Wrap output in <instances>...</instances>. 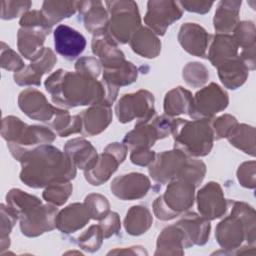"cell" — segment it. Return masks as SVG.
<instances>
[{"label":"cell","instance_id":"46","mask_svg":"<svg viewBox=\"0 0 256 256\" xmlns=\"http://www.w3.org/2000/svg\"><path fill=\"white\" fill-rule=\"evenodd\" d=\"M19 24L21 27H41L48 30L52 29V26L47 22L42 12L38 10L26 12L21 17Z\"/></svg>","mask_w":256,"mask_h":256},{"label":"cell","instance_id":"24","mask_svg":"<svg viewBox=\"0 0 256 256\" xmlns=\"http://www.w3.org/2000/svg\"><path fill=\"white\" fill-rule=\"evenodd\" d=\"M91 216L85 203H73L64 208L56 216V227L63 233H71L81 229Z\"/></svg>","mask_w":256,"mask_h":256},{"label":"cell","instance_id":"22","mask_svg":"<svg viewBox=\"0 0 256 256\" xmlns=\"http://www.w3.org/2000/svg\"><path fill=\"white\" fill-rule=\"evenodd\" d=\"M51 30L41 27H22L18 31L17 46L20 53L31 61L39 58L43 51V43Z\"/></svg>","mask_w":256,"mask_h":256},{"label":"cell","instance_id":"12","mask_svg":"<svg viewBox=\"0 0 256 256\" xmlns=\"http://www.w3.org/2000/svg\"><path fill=\"white\" fill-rule=\"evenodd\" d=\"M126 153L127 147L125 144H109L105 148L104 152L98 156L94 167L88 171H84L86 180L94 186H98L106 182L117 170L119 164L124 161Z\"/></svg>","mask_w":256,"mask_h":256},{"label":"cell","instance_id":"28","mask_svg":"<svg viewBox=\"0 0 256 256\" xmlns=\"http://www.w3.org/2000/svg\"><path fill=\"white\" fill-rule=\"evenodd\" d=\"M79 13L83 17L85 28L92 33H96L106 28L109 18L103 3L100 1L79 2Z\"/></svg>","mask_w":256,"mask_h":256},{"label":"cell","instance_id":"19","mask_svg":"<svg viewBox=\"0 0 256 256\" xmlns=\"http://www.w3.org/2000/svg\"><path fill=\"white\" fill-rule=\"evenodd\" d=\"M184 235V246L203 245L207 242L210 234V222L203 216L196 213H188L184 215L177 223H175Z\"/></svg>","mask_w":256,"mask_h":256},{"label":"cell","instance_id":"38","mask_svg":"<svg viewBox=\"0 0 256 256\" xmlns=\"http://www.w3.org/2000/svg\"><path fill=\"white\" fill-rule=\"evenodd\" d=\"M72 193V185L69 181L54 182L47 186L43 192V198L55 206L63 205Z\"/></svg>","mask_w":256,"mask_h":256},{"label":"cell","instance_id":"45","mask_svg":"<svg viewBox=\"0 0 256 256\" xmlns=\"http://www.w3.org/2000/svg\"><path fill=\"white\" fill-rule=\"evenodd\" d=\"M237 120L235 117L225 114L223 116L218 117L211 123V127L214 134V139L219 140L221 138H224L229 135V133L232 131V129L237 125Z\"/></svg>","mask_w":256,"mask_h":256},{"label":"cell","instance_id":"9","mask_svg":"<svg viewBox=\"0 0 256 256\" xmlns=\"http://www.w3.org/2000/svg\"><path fill=\"white\" fill-rule=\"evenodd\" d=\"M227 93L217 84L211 83L198 91L192 99L189 116L193 119L210 120L228 105Z\"/></svg>","mask_w":256,"mask_h":256},{"label":"cell","instance_id":"44","mask_svg":"<svg viewBox=\"0 0 256 256\" xmlns=\"http://www.w3.org/2000/svg\"><path fill=\"white\" fill-rule=\"evenodd\" d=\"M1 45V67L8 71H14L15 73L20 72L24 68V63L20 56L4 42Z\"/></svg>","mask_w":256,"mask_h":256},{"label":"cell","instance_id":"47","mask_svg":"<svg viewBox=\"0 0 256 256\" xmlns=\"http://www.w3.org/2000/svg\"><path fill=\"white\" fill-rule=\"evenodd\" d=\"M179 119H174L169 116H159L153 122L152 125L154 126L158 139H162L167 137L168 135L172 134L174 129L176 128L177 124L179 123Z\"/></svg>","mask_w":256,"mask_h":256},{"label":"cell","instance_id":"23","mask_svg":"<svg viewBox=\"0 0 256 256\" xmlns=\"http://www.w3.org/2000/svg\"><path fill=\"white\" fill-rule=\"evenodd\" d=\"M82 120V134L94 136L101 133L110 124L112 111L110 106L97 104L79 114Z\"/></svg>","mask_w":256,"mask_h":256},{"label":"cell","instance_id":"20","mask_svg":"<svg viewBox=\"0 0 256 256\" xmlns=\"http://www.w3.org/2000/svg\"><path fill=\"white\" fill-rule=\"evenodd\" d=\"M211 35L196 23H185L181 26L178 34V40L188 53L197 57H207V50Z\"/></svg>","mask_w":256,"mask_h":256},{"label":"cell","instance_id":"53","mask_svg":"<svg viewBox=\"0 0 256 256\" xmlns=\"http://www.w3.org/2000/svg\"><path fill=\"white\" fill-rule=\"evenodd\" d=\"M179 5L189 12H196L200 14H205L209 12L213 2H202V1H180Z\"/></svg>","mask_w":256,"mask_h":256},{"label":"cell","instance_id":"27","mask_svg":"<svg viewBox=\"0 0 256 256\" xmlns=\"http://www.w3.org/2000/svg\"><path fill=\"white\" fill-rule=\"evenodd\" d=\"M241 1H221L213 19L214 29L218 34L234 31L239 23Z\"/></svg>","mask_w":256,"mask_h":256},{"label":"cell","instance_id":"48","mask_svg":"<svg viewBox=\"0 0 256 256\" xmlns=\"http://www.w3.org/2000/svg\"><path fill=\"white\" fill-rule=\"evenodd\" d=\"M1 239L9 238L13 226L15 225L18 215L7 205L1 204Z\"/></svg>","mask_w":256,"mask_h":256},{"label":"cell","instance_id":"6","mask_svg":"<svg viewBox=\"0 0 256 256\" xmlns=\"http://www.w3.org/2000/svg\"><path fill=\"white\" fill-rule=\"evenodd\" d=\"M195 187L183 178L170 181L165 193L153 203L155 216L161 220H170L187 211L193 205Z\"/></svg>","mask_w":256,"mask_h":256},{"label":"cell","instance_id":"51","mask_svg":"<svg viewBox=\"0 0 256 256\" xmlns=\"http://www.w3.org/2000/svg\"><path fill=\"white\" fill-rule=\"evenodd\" d=\"M100 227L103 232L104 238H108L113 234H116L120 229L119 216L115 212H109L108 215L100 222Z\"/></svg>","mask_w":256,"mask_h":256},{"label":"cell","instance_id":"26","mask_svg":"<svg viewBox=\"0 0 256 256\" xmlns=\"http://www.w3.org/2000/svg\"><path fill=\"white\" fill-rule=\"evenodd\" d=\"M211 44L207 58L213 66L218 67L220 64L238 56V45L233 36L227 34H217L211 39Z\"/></svg>","mask_w":256,"mask_h":256},{"label":"cell","instance_id":"33","mask_svg":"<svg viewBox=\"0 0 256 256\" xmlns=\"http://www.w3.org/2000/svg\"><path fill=\"white\" fill-rule=\"evenodd\" d=\"M192 99L193 97L188 90L180 86L176 87L166 94L164 99V111L168 116H175L183 113L188 114Z\"/></svg>","mask_w":256,"mask_h":256},{"label":"cell","instance_id":"36","mask_svg":"<svg viewBox=\"0 0 256 256\" xmlns=\"http://www.w3.org/2000/svg\"><path fill=\"white\" fill-rule=\"evenodd\" d=\"M229 142L252 156L255 155V130L245 124H237L227 136Z\"/></svg>","mask_w":256,"mask_h":256},{"label":"cell","instance_id":"17","mask_svg":"<svg viewBox=\"0 0 256 256\" xmlns=\"http://www.w3.org/2000/svg\"><path fill=\"white\" fill-rule=\"evenodd\" d=\"M54 45L58 54L73 60L84 51L86 39L75 29L61 24L54 30Z\"/></svg>","mask_w":256,"mask_h":256},{"label":"cell","instance_id":"35","mask_svg":"<svg viewBox=\"0 0 256 256\" xmlns=\"http://www.w3.org/2000/svg\"><path fill=\"white\" fill-rule=\"evenodd\" d=\"M152 224L150 211L144 206H133L127 212L124 225L127 233L131 235H141L145 233Z\"/></svg>","mask_w":256,"mask_h":256},{"label":"cell","instance_id":"29","mask_svg":"<svg viewBox=\"0 0 256 256\" xmlns=\"http://www.w3.org/2000/svg\"><path fill=\"white\" fill-rule=\"evenodd\" d=\"M217 69L221 82L229 89H237L248 77V68L239 56L220 64Z\"/></svg>","mask_w":256,"mask_h":256},{"label":"cell","instance_id":"8","mask_svg":"<svg viewBox=\"0 0 256 256\" xmlns=\"http://www.w3.org/2000/svg\"><path fill=\"white\" fill-rule=\"evenodd\" d=\"M119 122L127 123L137 118V123H148L155 114L154 97L147 90L125 94L115 107Z\"/></svg>","mask_w":256,"mask_h":256},{"label":"cell","instance_id":"15","mask_svg":"<svg viewBox=\"0 0 256 256\" xmlns=\"http://www.w3.org/2000/svg\"><path fill=\"white\" fill-rule=\"evenodd\" d=\"M197 205L201 216L213 220L224 215L228 201L224 198L220 185L216 182H209L198 191Z\"/></svg>","mask_w":256,"mask_h":256},{"label":"cell","instance_id":"13","mask_svg":"<svg viewBox=\"0 0 256 256\" xmlns=\"http://www.w3.org/2000/svg\"><path fill=\"white\" fill-rule=\"evenodd\" d=\"M145 23L158 35H164L168 26L180 19L182 9L174 1H148Z\"/></svg>","mask_w":256,"mask_h":256},{"label":"cell","instance_id":"2","mask_svg":"<svg viewBox=\"0 0 256 256\" xmlns=\"http://www.w3.org/2000/svg\"><path fill=\"white\" fill-rule=\"evenodd\" d=\"M46 90L54 103L65 107L106 104V85L103 80L81 72L59 69L45 81Z\"/></svg>","mask_w":256,"mask_h":256},{"label":"cell","instance_id":"16","mask_svg":"<svg viewBox=\"0 0 256 256\" xmlns=\"http://www.w3.org/2000/svg\"><path fill=\"white\" fill-rule=\"evenodd\" d=\"M111 191L122 200H135L144 197L150 189V180L141 173H129L116 177L111 183Z\"/></svg>","mask_w":256,"mask_h":256},{"label":"cell","instance_id":"5","mask_svg":"<svg viewBox=\"0 0 256 256\" xmlns=\"http://www.w3.org/2000/svg\"><path fill=\"white\" fill-rule=\"evenodd\" d=\"M172 135L175 148L183 151L186 155L205 156L209 154L213 146L214 134L210 120L187 121L180 119Z\"/></svg>","mask_w":256,"mask_h":256},{"label":"cell","instance_id":"4","mask_svg":"<svg viewBox=\"0 0 256 256\" xmlns=\"http://www.w3.org/2000/svg\"><path fill=\"white\" fill-rule=\"evenodd\" d=\"M233 204L229 216L216 227L215 236L221 247L236 249L243 240L255 242V211L243 202L231 201Z\"/></svg>","mask_w":256,"mask_h":256},{"label":"cell","instance_id":"18","mask_svg":"<svg viewBox=\"0 0 256 256\" xmlns=\"http://www.w3.org/2000/svg\"><path fill=\"white\" fill-rule=\"evenodd\" d=\"M92 51L100 58L104 69L118 67L126 61L123 52L117 48V43L108 34L106 28L94 33Z\"/></svg>","mask_w":256,"mask_h":256},{"label":"cell","instance_id":"3","mask_svg":"<svg viewBox=\"0 0 256 256\" xmlns=\"http://www.w3.org/2000/svg\"><path fill=\"white\" fill-rule=\"evenodd\" d=\"M1 135L7 141L13 157L20 159L29 151L47 145L55 140V134L44 126H29L14 116H7L2 120Z\"/></svg>","mask_w":256,"mask_h":256},{"label":"cell","instance_id":"1","mask_svg":"<svg viewBox=\"0 0 256 256\" xmlns=\"http://www.w3.org/2000/svg\"><path fill=\"white\" fill-rule=\"evenodd\" d=\"M20 162L22 166L20 179L32 188L69 181L76 175V166L69 156L48 144L29 151L20 159Z\"/></svg>","mask_w":256,"mask_h":256},{"label":"cell","instance_id":"14","mask_svg":"<svg viewBox=\"0 0 256 256\" xmlns=\"http://www.w3.org/2000/svg\"><path fill=\"white\" fill-rule=\"evenodd\" d=\"M18 105L30 118L42 122H51L63 109L53 107L38 90L28 88L19 94Z\"/></svg>","mask_w":256,"mask_h":256},{"label":"cell","instance_id":"49","mask_svg":"<svg viewBox=\"0 0 256 256\" xmlns=\"http://www.w3.org/2000/svg\"><path fill=\"white\" fill-rule=\"evenodd\" d=\"M75 69L78 72L97 78L101 72V63L94 57H83L76 62Z\"/></svg>","mask_w":256,"mask_h":256},{"label":"cell","instance_id":"25","mask_svg":"<svg viewBox=\"0 0 256 256\" xmlns=\"http://www.w3.org/2000/svg\"><path fill=\"white\" fill-rule=\"evenodd\" d=\"M64 152L69 156L76 167L84 171L92 169L98 159L97 151L91 143L80 138L68 141L64 147Z\"/></svg>","mask_w":256,"mask_h":256},{"label":"cell","instance_id":"11","mask_svg":"<svg viewBox=\"0 0 256 256\" xmlns=\"http://www.w3.org/2000/svg\"><path fill=\"white\" fill-rule=\"evenodd\" d=\"M56 216L57 208L51 204L33 205L19 215L20 229L24 235L36 237L56 227Z\"/></svg>","mask_w":256,"mask_h":256},{"label":"cell","instance_id":"41","mask_svg":"<svg viewBox=\"0 0 256 256\" xmlns=\"http://www.w3.org/2000/svg\"><path fill=\"white\" fill-rule=\"evenodd\" d=\"M103 238L104 236L100 225H92L78 237V244L82 249L94 252L100 248Z\"/></svg>","mask_w":256,"mask_h":256},{"label":"cell","instance_id":"37","mask_svg":"<svg viewBox=\"0 0 256 256\" xmlns=\"http://www.w3.org/2000/svg\"><path fill=\"white\" fill-rule=\"evenodd\" d=\"M137 68L131 62L125 61L118 67L104 69L103 80L118 88L133 83L137 79Z\"/></svg>","mask_w":256,"mask_h":256},{"label":"cell","instance_id":"31","mask_svg":"<svg viewBox=\"0 0 256 256\" xmlns=\"http://www.w3.org/2000/svg\"><path fill=\"white\" fill-rule=\"evenodd\" d=\"M184 247V235L181 229L176 224L170 225L164 228L159 235L155 255L183 254L182 248Z\"/></svg>","mask_w":256,"mask_h":256},{"label":"cell","instance_id":"32","mask_svg":"<svg viewBox=\"0 0 256 256\" xmlns=\"http://www.w3.org/2000/svg\"><path fill=\"white\" fill-rule=\"evenodd\" d=\"M156 140H158V136L152 123H136L134 130L126 134L123 142L134 150L149 149Z\"/></svg>","mask_w":256,"mask_h":256},{"label":"cell","instance_id":"10","mask_svg":"<svg viewBox=\"0 0 256 256\" xmlns=\"http://www.w3.org/2000/svg\"><path fill=\"white\" fill-rule=\"evenodd\" d=\"M188 159L187 155L177 148L164 151L157 154L149 165V174L156 182L165 184L182 176Z\"/></svg>","mask_w":256,"mask_h":256},{"label":"cell","instance_id":"34","mask_svg":"<svg viewBox=\"0 0 256 256\" xmlns=\"http://www.w3.org/2000/svg\"><path fill=\"white\" fill-rule=\"evenodd\" d=\"M79 8V1H44L41 12L53 26L64 18L72 16Z\"/></svg>","mask_w":256,"mask_h":256},{"label":"cell","instance_id":"7","mask_svg":"<svg viewBox=\"0 0 256 256\" xmlns=\"http://www.w3.org/2000/svg\"><path fill=\"white\" fill-rule=\"evenodd\" d=\"M111 18L106 31L117 44L127 43L141 24L138 6L134 1L105 2Z\"/></svg>","mask_w":256,"mask_h":256},{"label":"cell","instance_id":"39","mask_svg":"<svg viewBox=\"0 0 256 256\" xmlns=\"http://www.w3.org/2000/svg\"><path fill=\"white\" fill-rule=\"evenodd\" d=\"M183 78L191 87H200L209 78L207 68L199 62H190L183 68Z\"/></svg>","mask_w":256,"mask_h":256},{"label":"cell","instance_id":"40","mask_svg":"<svg viewBox=\"0 0 256 256\" xmlns=\"http://www.w3.org/2000/svg\"><path fill=\"white\" fill-rule=\"evenodd\" d=\"M85 205L87 206L92 219L102 220L109 213V202L106 197L100 194H90L85 198Z\"/></svg>","mask_w":256,"mask_h":256},{"label":"cell","instance_id":"43","mask_svg":"<svg viewBox=\"0 0 256 256\" xmlns=\"http://www.w3.org/2000/svg\"><path fill=\"white\" fill-rule=\"evenodd\" d=\"M30 1H2L1 2V18L4 20L14 19L28 12L31 6Z\"/></svg>","mask_w":256,"mask_h":256},{"label":"cell","instance_id":"52","mask_svg":"<svg viewBox=\"0 0 256 256\" xmlns=\"http://www.w3.org/2000/svg\"><path fill=\"white\" fill-rule=\"evenodd\" d=\"M155 152L149 149H134L131 152L130 159L131 162L139 165V166H146L150 165L155 159Z\"/></svg>","mask_w":256,"mask_h":256},{"label":"cell","instance_id":"50","mask_svg":"<svg viewBox=\"0 0 256 256\" xmlns=\"http://www.w3.org/2000/svg\"><path fill=\"white\" fill-rule=\"evenodd\" d=\"M237 177L242 186L247 188L255 187V162H245L243 163L238 171Z\"/></svg>","mask_w":256,"mask_h":256},{"label":"cell","instance_id":"21","mask_svg":"<svg viewBox=\"0 0 256 256\" xmlns=\"http://www.w3.org/2000/svg\"><path fill=\"white\" fill-rule=\"evenodd\" d=\"M57 58L50 48H45L42 55L24 67L20 72L14 74V81L20 86L40 85V79L44 73L51 71Z\"/></svg>","mask_w":256,"mask_h":256},{"label":"cell","instance_id":"42","mask_svg":"<svg viewBox=\"0 0 256 256\" xmlns=\"http://www.w3.org/2000/svg\"><path fill=\"white\" fill-rule=\"evenodd\" d=\"M234 40L243 49L255 45V25L251 21L238 23L234 29Z\"/></svg>","mask_w":256,"mask_h":256},{"label":"cell","instance_id":"30","mask_svg":"<svg viewBox=\"0 0 256 256\" xmlns=\"http://www.w3.org/2000/svg\"><path fill=\"white\" fill-rule=\"evenodd\" d=\"M132 50L142 57L155 58L161 50V42L153 31L148 28H140L130 39Z\"/></svg>","mask_w":256,"mask_h":256}]
</instances>
